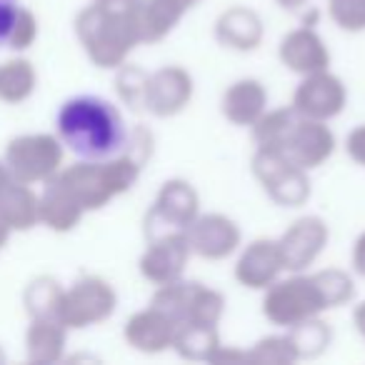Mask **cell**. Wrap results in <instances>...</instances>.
Segmentation results:
<instances>
[{"instance_id": "1", "label": "cell", "mask_w": 365, "mask_h": 365, "mask_svg": "<svg viewBox=\"0 0 365 365\" xmlns=\"http://www.w3.org/2000/svg\"><path fill=\"white\" fill-rule=\"evenodd\" d=\"M58 140L81 160H108L128 148L130 128L110 101L101 96H76L61 106L56 118Z\"/></svg>"}, {"instance_id": "2", "label": "cell", "mask_w": 365, "mask_h": 365, "mask_svg": "<svg viewBox=\"0 0 365 365\" xmlns=\"http://www.w3.org/2000/svg\"><path fill=\"white\" fill-rule=\"evenodd\" d=\"M333 310L328 290L320 278V270H300V273L280 275L270 288L263 290L260 313L275 328H293L303 320Z\"/></svg>"}, {"instance_id": "3", "label": "cell", "mask_w": 365, "mask_h": 365, "mask_svg": "<svg viewBox=\"0 0 365 365\" xmlns=\"http://www.w3.org/2000/svg\"><path fill=\"white\" fill-rule=\"evenodd\" d=\"M81 33L88 53L101 68H120L128 56L140 46L130 3L128 6L98 3L83 16Z\"/></svg>"}, {"instance_id": "4", "label": "cell", "mask_w": 365, "mask_h": 365, "mask_svg": "<svg viewBox=\"0 0 365 365\" xmlns=\"http://www.w3.org/2000/svg\"><path fill=\"white\" fill-rule=\"evenodd\" d=\"M250 173L278 208H303L313 195L310 173L280 150H255L250 158Z\"/></svg>"}, {"instance_id": "5", "label": "cell", "mask_w": 365, "mask_h": 365, "mask_svg": "<svg viewBox=\"0 0 365 365\" xmlns=\"http://www.w3.org/2000/svg\"><path fill=\"white\" fill-rule=\"evenodd\" d=\"M200 213V195L193 182L185 178H170L158 188L153 205L145 213V240L168 233H185Z\"/></svg>"}, {"instance_id": "6", "label": "cell", "mask_w": 365, "mask_h": 365, "mask_svg": "<svg viewBox=\"0 0 365 365\" xmlns=\"http://www.w3.org/2000/svg\"><path fill=\"white\" fill-rule=\"evenodd\" d=\"M345 106H348V88L330 68L300 78L293 91V101H290V108L298 118L323 123L343 115Z\"/></svg>"}, {"instance_id": "7", "label": "cell", "mask_w": 365, "mask_h": 365, "mask_svg": "<svg viewBox=\"0 0 365 365\" xmlns=\"http://www.w3.org/2000/svg\"><path fill=\"white\" fill-rule=\"evenodd\" d=\"M195 81L182 66H163L148 73L145 93H143V113L168 120L180 115L193 103Z\"/></svg>"}, {"instance_id": "8", "label": "cell", "mask_w": 365, "mask_h": 365, "mask_svg": "<svg viewBox=\"0 0 365 365\" xmlns=\"http://www.w3.org/2000/svg\"><path fill=\"white\" fill-rule=\"evenodd\" d=\"M193 258L185 233H168L145 240V250L138 258V273L145 283L165 285L185 278V270Z\"/></svg>"}, {"instance_id": "9", "label": "cell", "mask_w": 365, "mask_h": 365, "mask_svg": "<svg viewBox=\"0 0 365 365\" xmlns=\"http://www.w3.org/2000/svg\"><path fill=\"white\" fill-rule=\"evenodd\" d=\"M330 243V228L320 215H300L278 238L285 273L310 270Z\"/></svg>"}, {"instance_id": "10", "label": "cell", "mask_w": 365, "mask_h": 365, "mask_svg": "<svg viewBox=\"0 0 365 365\" xmlns=\"http://www.w3.org/2000/svg\"><path fill=\"white\" fill-rule=\"evenodd\" d=\"M190 253L200 260L220 263L235 255L243 245V230L225 213H200L188 230Z\"/></svg>"}, {"instance_id": "11", "label": "cell", "mask_w": 365, "mask_h": 365, "mask_svg": "<svg viewBox=\"0 0 365 365\" xmlns=\"http://www.w3.org/2000/svg\"><path fill=\"white\" fill-rule=\"evenodd\" d=\"M280 275H285V263L278 238H255L240 245L233 265V278L240 288L263 293Z\"/></svg>"}, {"instance_id": "12", "label": "cell", "mask_w": 365, "mask_h": 365, "mask_svg": "<svg viewBox=\"0 0 365 365\" xmlns=\"http://www.w3.org/2000/svg\"><path fill=\"white\" fill-rule=\"evenodd\" d=\"M335 148H338V138L328 123L298 118L280 153L288 155L303 170L313 173L333 158Z\"/></svg>"}, {"instance_id": "13", "label": "cell", "mask_w": 365, "mask_h": 365, "mask_svg": "<svg viewBox=\"0 0 365 365\" xmlns=\"http://www.w3.org/2000/svg\"><path fill=\"white\" fill-rule=\"evenodd\" d=\"M278 61L285 71L295 76H310V73L328 71L330 68V48L313 26H298L288 31L278 43Z\"/></svg>"}, {"instance_id": "14", "label": "cell", "mask_w": 365, "mask_h": 365, "mask_svg": "<svg viewBox=\"0 0 365 365\" xmlns=\"http://www.w3.org/2000/svg\"><path fill=\"white\" fill-rule=\"evenodd\" d=\"M178 323L160 308L148 303L145 308L135 310L123 328V338L133 350L143 355H160L173 348Z\"/></svg>"}, {"instance_id": "15", "label": "cell", "mask_w": 365, "mask_h": 365, "mask_svg": "<svg viewBox=\"0 0 365 365\" xmlns=\"http://www.w3.org/2000/svg\"><path fill=\"white\" fill-rule=\"evenodd\" d=\"M215 41L233 53H253L263 46V18L248 6H230L215 18Z\"/></svg>"}, {"instance_id": "16", "label": "cell", "mask_w": 365, "mask_h": 365, "mask_svg": "<svg viewBox=\"0 0 365 365\" xmlns=\"http://www.w3.org/2000/svg\"><path fill=\"white\" fill-rule=\"evenodd\" d=\"M268 88L258 78H238L220 96V115L235 128H250L268 110Z\"/></svg>"}, {"instance_id": "17", "label": "cell", "mask_w": 365, "mask_h": 365, "mask_svg": "<svg viewBox=\"0 0 365 365\" xmlns=\"http://www.w3.org/2000/svg\"><path fill=\"white\" fill-rule=\"evenodd\" d=\"M133 21L138 28L140 46H155L165 41L188 13L178 6L175 0H133Z\"/></svg>"}, {"instance_id": "18", "label": "cell", "mask_w": 365, "mask_h": 365, "mask_svg": "<svg viewBox=\"0 0 365 365\" xmlns=\"http://www.w3.org/2000/svg\"><path fill=\"white\" fill-rule=\"evenodd\" d=\"M118 305L115 290L106 280L91 278L88 283L78 285L73 300L68 305V320L76 325H91L110 318Z\"/></svg>"}, {"instance_id": "19", "label": "cell", "mask_w": 365, "mask_h": 365, "mask_svg": "<svg viewBox=\"0 0 365 365\" xmlns=\"http://www.w3.org/2000/svg\"><path fill=\"white\" fill-rule=\"evenodd\" d=\"M220 333L215 325H193V323H182L175 330V340H173V353L182 360H190V363H210L213 353L218 350Z\"/></svg>"}, {"instance_id": "20", "label": "cell", "mask_w": 365, "mask_h": 365, "mask_svg": "<svg viewBox=\"0 0 365 365\" xmlns=\"http://www.w3.org/2000/svg\"><path fill=\"white\" fill-rule=\"evenodd\" d=\"M295 120H298V115H295V110L290 106L268 108L250 125V138H253L255 150H283Z\"/></svg>"}, {"instance_id": "21", "label": "cell", "mask_w": 365, "mask_h": 365, "mask_svg": "<svg viewBox=\"0 0 365 365\" xmlns=\"http://www.w3.org/2000/svg\"><path fill=\"white\" fill-rule=\"evenodd\" d=\"M288 340L293 345L295 360H315L330 348L333 343V328L323 320V315L318 318L303 320V323L285 328Z\"/></svg>"}, {"instance_id": "22", "label": "cell", "mask_w": 365, "mask_h": 365, "mask_svg": "<svg viewBox=\"0 0 365 365\" xmlns=\"http://www.w3.org/2000/svg\"><path fill=\"white\" fill-rule=\"evenodd\" d=\"M223 315H225V295L220 290L210 288V285L190 280L188 305H185V320L182 323L215 325L218 328Z\"/></svg>"}, {"instance_id": "23", "label": "cell", "mask_w": 365, "mask_h": 365, "mask_svg": "<svg viewBox=\"0 0 365 365\" xmlns=\"http://www.w3.org/2000/svg\"><path fill=\"white\" fill-rule=\"evenodd\" d=\"M248 363L253 365H290L298 363L293 353V345L288 340V333L265 335L253 348H248Z\"/></svg>"}, {"instance_id": "24", "label": "cell", "mask_w": 365, "mask_h": 365, "mask_svg": "<svg viewBox=\"0 0 365 365\" xmlns=\"http://www.w3.org/2000/svg\"><path fill=\"white\" fill-rule=\"evenodd\" d=\"M118 71L120 73L115 78V86L120 101L128 108H133V110H143V93H145L148 71H143L140 66H128V63H123Z\"/></svg>"}, {"instance_id": "25", "label": "cell", "mask_w": 365, "mask_h": 365, "mask_svg": "<svg viewBox=\"0 0 365 365\" xmlns=\"http://www.w3.org/2000/svg\"><path fill=\"white\" fill-rule=\"evenodd\" d=\"M328 16L343 33H365V0H328Z\"/></svg>"}, {"instance_id": "26", "label": "cell", "mask_w": 365, "mask_h": 365, "mask_svg": "<svg viewBox=\"0 0 365 365\" xmlns=\"http://www.w3.org/2000/svg\"><path fill=\"white\" fill-rule=\"evenodd\" d=\"M21 16L18 0H0V46H8L16 38Z\"/></svg>"}, {"instance_id": "27", "label": "cell", "mask_w": 365, "mask_h": 365, "mask_svg": "<svg viewBox=\"0 0 365 365\" xmlns=\"http://www.w3.org/2000/svg\"><path fill=\"white\" fill-rule=\"evenodd\" d=\"M345 153L355 165L365 168V123L355 125L353 130L345 135Z\"/></svg>"}, {"instance_id": "28", "label": "cell", "mask_w": 365, "mask_h": 365, "mask_svg": "<svg viewBox=\"0 0 365 365\" xmlns=\"http://www.w3.org/2000/svg\"><path fill=\"white\" fill-rule=\"evenodd\" d=\"M210 363L213 365H243V363H248V350L220 343L218 350L213 353V358H210Z\"/></svg>"}, {"instance_id": "29", "label": "cell", "mask_w": 365, "mask_h": 365, "mask_svg": "<svg viewBox=\"0 0 365 365\" xmlns=\"http://www.w3.org/2000/svg\"><path fill=\"white\" fill-rule=\"evenodd\" d=\"M350 268L355 275L365 278V230L355 238L353 250H350Z\"/></svg>"}, {"instance_id": "30", "label": "cell", "mask_w": 365, "mask_h": 365, "mask_svg": "<svg viewBox=\"0 0 365 365\" xmlns=\"http://www.w3.org/2000/svg\"><path fill=\"white\" fill-rule=\"evenodd\" d=\"M353 325H355V333H358L365 343V300H360L353 308Z\"/></svg>"}, {"instance_id": "31", "label": "cell", "mask_w": 365, "mask_h": 365, "mask_svg": "<svg viewBox=\"0 0 365 365\" xmlns=\"http://www.w3.org/2000/svg\"><path fill=\"white\" fill-rule=\"evenodd\" d=\"M283 11H300V8H305L310 3V0H275Z\"/></svg>"}, {"instance_id": "32", "label": "cell", "mask_w": 365, "mask_h": 365, "mask_svg": "<svg viewBox=\"0 0 365 365\" xmlns=\"http://www.w3.org/2000/svg\"><path fill=\"white\" fill-rule=\"evenodd\" d=\"M175 3H178V6H180L185 13H190L193 8H198L200 3H203V0H175Z\"/></svg>"}, {"instance_id": "33", "label": "cell", "mask_w": 365, "mask_h": 365, "mask_svg": "<svg viewBox=\"0 0 365 365\" xmlns=\"http://www.w3.org/2000/svg\"><path fill=\"white\" fill-rule=\"evenodd\" d=\"M98 3H106V6H128L133 0H98Z\"/></svg>"}]
</instances>
